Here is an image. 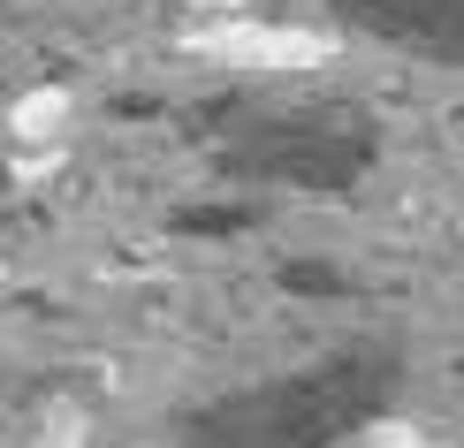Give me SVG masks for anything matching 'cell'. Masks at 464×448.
Segmentation results:
<instances>
[{"instance_id":"cell-1","label":"cell","mask_w":464,"mask_h":448,"mask_svg":"<svg viewBox=\"0 0 464 448\" xmlns=\"http://www.w3.org/2000/svg\"><path fill=\"white\" fill-rule=\"evenodd\" d=\"M381 396H389L381 357H327L289 380L237 387V396L206 403L183 425V448H335L381 411Z\"/></svg>"},{"instance_id":"cell-2","label":"cell","mask_w":464,"mask_h":448,"mask_svg":"<svg viewBox=\"0 0 464 448\" xmlns=\"http://www.w3.org/2000/svg\"><path fill=\"white\" fill-rule=\"evenodd\" d=\"M365 160V145L351 129H335V114H259L237 145H228V167L251 175V183H343Z\"/></svg>"},{"instance_id":"cell-3","label":"cell","mask_w":464,"mask_h":448,"mask_svg":"<svg viewBox=\"0 0 464 448\" xmlns=\"http://www.w3.org/2000/svg\"><path fill=\"white\" fill-rule=\"evenodd\" d=\"M335 15L373 31V38H389V46L464 62V0H335Z\"/></svg>"},{"instance_id":"cell-4","label":"cell","mask_w":464,"mask_h":448,"mask_svg":"<svg viewBox=\"0 0 464 448\" xmlns=\"http://www.w3.org/2000/svg\"><path fill=\"white\" fill-rule=\"evenodd\" d=\"M0 8H15V0H0Z\"/></svg>"}]
</instances>
